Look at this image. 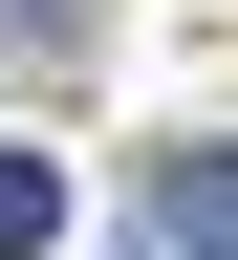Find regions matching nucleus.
<instances>
[{
    "mask_svg": "<svg viewBox=\"0 0 238 260\" xmlns=\"http://www.w3.org/2000/svg\"><path fill=\"white\" fill-rule=\"evenodd\" d=\"M152 217H174V260H238V152L174 130V152H152Z\"/></svg>",
    "mask_w": 238,
    "mask_h": 260,
    "instance_id": "f257e3e1",
    "label": "nucleus"
},
{
    "mask_svg": "<svg viewBox=\"0 0 238 260\" xmlns=\"http://www.w3.org/2000/svg\"><path fill=\"white\" fill-rule=\"evenodd\" d=\"M65 239V174H44V152H0V260H44Z\"/></svg>",
    "mask_w": 238,
    "mask_h": 260,
    "instance_id": "f03ea898",
    "label": "nucleus"
},
{
    "mask_svg": "<svg viewBox=\"0 0 238 260\" xmlns=\"http://www.w3.org/2000/svg\"><path fill=\"white\" fill-rule=\"evenodd\" d=\"M0 22H22V44H87V22H109V0H0Z\"/></svg>",
    "mask_w": 238,
    "mask_h": 260,
    "instance_id": "7ed1b4c3",
    "label": "nucleus"
}]
</instances>
